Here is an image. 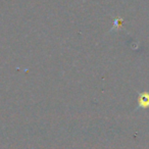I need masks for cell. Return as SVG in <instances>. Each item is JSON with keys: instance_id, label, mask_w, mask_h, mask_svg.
Instances as JSON below:
<instances>
[{"instance_id": "obj_1", "label": "cell", "mask_w": 149, "mask_h": 149, "mask_svg": "<svg viewBox=\"0 0 149 149\" xmlns=\"http://www.w3.org/2000/svg\"><path fill=\"white\" fill-rule=\"evenodd\" d=\"M138 106L140 108H148L149 107V93H147V92L139 93Z\"/></svg>"}]
</instances>
